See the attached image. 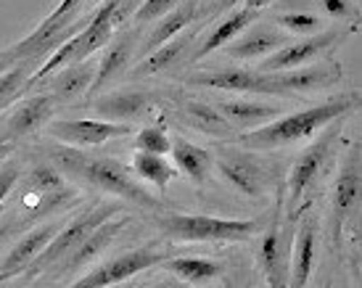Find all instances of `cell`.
I'll return each mask as SVG.
<instances>
[{
    "label": "cell",
    "mask_w": 362,
    "mask_h": 288,
    "mask_svg": "<svg viewBox=\"0 0 362 288\" xmlns=\"http://www.w3.org/2000/svg\"><path fill=\"white\" fill-rule=\"evenodd\" d=\"M122 3H127V0H103L101 6L90 13L88 24H85L77 35H71L66 42H61L59 48L51 53V59L45 61L40 69L32 74L30 82H27V88L42 82L45 77H51L53 71H59L61 67H66V64L90 59L95 50H101L103 45H109L111 38H114L117 24H119L117 11H119Z\"/></svg>",
    "instance_id": "obj_3"
},
{
    "label": "cell",
    "mask_w": 362,
    "mask_h": 288,
    "mask_svg": "<svg viewBox=\"0 0 362 288\" xmlns=\"http://www.w3.org/2000/svg\"><path fill=\"white\" fill-rule=\"evenodd\" d=\"M132 167H135V172H138V178L153 183L159 190H164L167 185H170V180L177 178L175 167L167 164L164 156H159V154H146V151H138V154H135V159H132Z\"/></svg>",
    "instance_id": "obj_30"
},
{
    "label": "cell",
    "mask_w": 362,
    "mask_h": 288,
    "mask_svg": "<svg viewBox=\"0 0 362 288\" xmlns=\"http://www.w3.org/2000/svg\"><path fill=\"white\" fill-rule=\"evenodd\" d=\"M286 35L278 30H272V27H267V30H254L249 32V35H243L241 40H233L228 42V56H233V59H264V56H270L272 50H278L281 45H286Z\"/></svg>",
    "instance_id": "obj_28"
},
{
    "label": "cell",
    "mask_w": 362,
    "mask_h": 288,
    "mask_svg": "<svg viewBox=\"0 0 362 288\" xmlns=\"http://www.w3.org/2000/svg\"><path fill=\"white\" fill-rule=\"evenodd\" d=\"M159 267L170 270L172 275H177L180 280L191 283V286H204L211 283L214 278L222 275V265L214 259H202V257H172L161 259Z\"/></svg>",
    "instance_id": "obj_29"
},
{
    "label": "cell",
    "mask_w": 362,
    "mask_h": 288,
    "mask_svg": "<svg viewBox=\"0 0 362 288\" xmlns=\"http://www.w3.org/2000/svg\"><path fill=\"white\" fill-rule=\"evenodd\" d=\"M193 40H196V30H182L180 35H175L172 40H167L156 50L146 53L141 64L130 71V77H151V74H159V71L170 69V67H177V61L185 56V50L191 48Z\"/></svg>",
    "instance_id": "obj_21"
},
{
    "label": "cell",
    "mask_w": 362,
    "mask_h": 288,
    "mask_svg": "<svg viewBox=\"0 0 362 288\" xmlns=\"http://www.w3.org/2000/svg\"><path fill=\"white\" fill-rule=\"evenodd\" d=\"M132 50H135V27L127 30L122 38H117V42H111L109 50L103 53L101 64H98V69H95V77H93V85H90V96L95 93H101L103 88H109L111 82H117L122 77V71L127 69V64L132 59Z\"/></svg>",
    "instance_id": "obj_20"
},
{
    "label": "cell",
    "mask_w": 362,
    "mask_h": 288,
    "mask_svg": "<svg viewBox=\"0 0 362 288\" xmlns=\"http://www.w3.org/2000/svg\"><path fill=\"white\" fill-rule=\"evenodd\" d=\"M56 233H59V222H45L42 228L30 230L16 246L3 257V262H0V283L8 278H16L19 272H27V267L35 262V257L40 254L42 248H45V243H48Z\"/></svg>",
    "instance_id": "obj_17"
},
{
    "label": "cell",
    "mask_w": 362,
    "mask_h": 288,
    "mask_svg": "<svg viewBox=\"0 0 362 288\" xmlns=\"http://www.w3.org/2000/svg\"><path fill=\"white\" fill-rule=\"evenodd\" d=\"M53 161L59 169L71 172L74 178L85 180V183H90L106 193H114L117 199L130 201V204L143 209H153V212L161 209L159 199L151 196L138 180H132L127 167H122L119 161L106 159V156H88L82 151H74L71 146L53 151Z\"/></svg>",
    "instance_id": "obj_2"
},
{
    "label": "cell",
    "mask_w": 362,
    "mask_h": 288,
    "mask_svg": "<svg viewBox=\"0 0 362 288\" xmlns=\"http://www.w3.org/2000/svg\"><path fill=\"white\" fill-rule=\"evenodd\" d=\"M259 267L272 288L288 286V238H286V228L281 222V204L275 207V217L262 238Z\"/></svg>",
    "instance_id": "obj_14"
},
{
    "label": "cell",
    "mask_w": 362,
    "mask_h": 288,
    "mask_svg": "<svg viewBox=\"0 0 362 288\" xmlns=\"http://www.w3.org/2000/svg\"><path fill=\"white\" fill-rule=\"evenodd\" d=\"M354 106H357V96L354 93L352 96H336V98L325 100V103L293 111V114L278 117V120L267 122L262 127L249 129L246 135H241L238 143H241L243 149H252V151H272V149H281V146H291L296 140L312 138L315 132H320L328 125L339 122Z\"/></svg>",
    "instance_id": "obj_1"
},
{
    "label": "cell",
    "mask_w": 362,
    "mask_h": 288,
    "mask_svg": "<svg viewBox=\"0 0 362 288\" xmlns=\"http://www.w3.org/2000/svg\"><path fill=\"white\" fill-rule=\"evenodd\" d=\"M159 230L180 243H241L259 230L254 219H222L209 214H164Z\"/></svg>",
    "instance_id": "obj_4"
},
{
    "label": "cell",
    "mask_w": 362,
    "mask_h": 288,
    "mask_svg": "<svg viewBox=\"0 0 362 288\" xmlns=\"http://www.w3.org/2000/svg\"><path fill=\"white\" fill-rule=\"evenodd\" d=\"M362 199V164H360V149H352L346 154L344 164L336 172L331 188V236L333 243H341L344 230L349 228V219L360 207Z\"/></svg>",
    "instance_id": "obj_9"
},
{
    "label": "cell",
    "mask_w": 362,
    "mask_h": 288,
    "mask_svg": "<svg viewBox=\"0 0 362 288\" xmlns=\"http://www.w3.org/2000/svg\"><path fill=\"white\" fill-rule=\"evenodd\" d=\"M88 0H61L59 6L45 16V19H51V21H71V19H77V8L80 6H85Z\"/></svg>",
    "instance_id": "obj_38"
},
{
    "label": "cell",
    "mask_w": 362,
    "mask_h": 288,
    "mask_svg": "<svg viewBox=\"0 0 362 288\" xmlns=\"http://www.w3.org/2000/svg\"><path fill=\"white\" fill-rule=\"evenodd\" d=\"M322 6V11L333 16V19H352V21H360V13L354 8L352 0H317Z\"/></svg>",
    "instance_id": "obj_36"
},
{
    "label": "cell",
    "mask_w": 362,
    "mask_h": 288,
    "mask_svg": "<svg viewBox=\"0 0 362 288\" xmlns=\"http://www.w3.org/2000/svg\"><path fill=\"white\" fill-rule=\"evenodd\" d=\"M30 64L32 61H19L16 67H11V69L0 77V111L6 109L8 103H13L19 96H24V85H27L32 77Z\"/></svg>",
    "instance_id": "obj_31"
},
{
    "label": "cell",
    "mask_w": 362,
    "mask_h": 288,
    "mask_svg": "<svg viewBox=\"0 0 362 288\" xmlns=\"http://www.w3.org/2000/svg\"><path fill=\"white\" fill-rule=\"evenodd\" d=\"M196 16H199V3H196V0H182V3H177L170 13H164L161 19H156L159 24L153 27V32L148 35L146 45H143L141 59L146 53L156 50L159 45H164L167 40H172L175 35H180L182 30H188L193 21H196Z\"/></svg>",
    "instance_id": "obj_23"
},
{
    "label": "cell",
    "mask_w": 362,
    "mask_h": 288,
    "mask_svg": "<svg viewBox=\"0 0 362 288\" xmlns=\"http://www.w3.org/2000/svg\"><path fill=\"white\" fill-rule=\"evenodd\" d=\"M95 64L90 61H74V64H66V67H61L59 74L51 80V93L56 96V100H71L82 96V93H88L93 85V77H95Z\"/></svg>",
    "instance_id": "obj_26"
},
{
    "label": "cell",
    "mask_w": 362,
    "mask_h": 288,
    "mask_svg": "<svg viewBox=\"0 0 362 288\" xmlns=\"http://www.w3.org/2000/svg\"><path fill=\"white\" fill-rule=\"evenodd\" d=\"M217 109L222 111L225 120L230 122L233 129H254L272 120H278L283 106L259 98H228V100H220Z\"/></svg>",
    "instance_id": "obj_19"
},
{
    "label": "cell",
    "mask_w": 362,
    "mask_h": 288,
    "mask_svg": "<svg viewBox=\"0 0 362 288\" xmlns=\"http://www.w3.org/2000/svg\"><path fill=\"white\" fill-rule=\"evenodd\" d=\"M153 100H156V96L148 90H114V93H106V96L93 100V109L98 114V120L130 125V122L146 120L151 114Z\"/></svg>",
    "instance_id": "obj_15"
},
{
    "label": "cell",
    "mask_w": 362,
    "mask_h": 288,
    "mask_svg": "<svg viewBox=\"0 0 362 288\" xmlns=\"http://www.w3.org/2000/svg\"><path fill=\"white\" fill-rule=\"evenodd\" d=\"M180 120L196 132H206V135H214V138H230L233 135V125L222 117V111L204 103V100H182Z\"/></svg>",
    "instance_id": "obj_25"
},
{
    "label": "cell",
    "mask_w": 362,
    "mask_h": 288,
    "mask_svg": "<svg viewBox=\"0 0 362 288\" xmlns=\"http://www.w3.org/2000/svg\"><path fill=\"white\" fill-rule=\"evenodd\" d=\"M172 159L175 164L182 169V175L196 183V185H204L206 180H209V172H211V154L202 146H196L191 140L185 138H175L172 140Z\"/></svg>",
    "instance_id": "obj_27"
},
{
    "label": "cell",
    "mask_w": 362,
    "mask_h": 288,
    "mask_svg": "<svg viewBox=\"0 0 362 288\" xmlns=\"http://www.w3.org/2000/svg\"><path fill=\"white\" fill-rule=\"evenodd\" d=\"M262 71L259 69H214L199 71L188 77V85L211 90H228V93H259Z\"/></svg>",
    "instance_id": "obj_22"
},
{
    "label": "cell",
    "mask_w": 362,
    "mask_h": 288,
    "mask_svg": "<svg viewBox=\"0 0 362 288\" xmlns=\"http://www.w3.org/2000/svg\"><path fill=\"white\" fill-rule=\"evenodd\" d=\"M8 230H11V225H0V241H3V236H6Z\"/></svg>",
    "instance_id": "obj_41"
},
{
    "label": "cell",
    "mask_w": 362,
    "mask_h": 288,
    "mask_svg": "<svg viewBox=\"0 0 362 288\" xmlns=\"http://www.w3.org/2000/svg\"><path fill=\"white\" fill-rule=\"evenodd\" d=\"M233 3H235V0H222V3H220V8H228V6H233Z\"/></svg>",
    "instance_id": "obj_42"
},
{
    "label": "cell",
    "mask_w": 362,
    "mask_h": 288,
    "mask_svg": "<svg viewBox=\"0 0 362 288\" xmlns=\"http://www.w3.org/2000/svg\"><path fill=\"white\" fill-rule=\"evenodd\" d=\"M259 19V11H252L246 8V6H241L238 11H233L230 16L225 21H220L214 30L209 32V38L204 40V45L196 53L191 56V61H202L206 59L209 53H214V50H220L222 45H228V42H233L238 35H243V32L252 27L254 21Z\"/></svg>",
    "instance_id": "obj_24"
},
{
    "label": "cell",
    "mask_w": 362,
    "mask_h": 288,
    "mask_svg": "<svg viewBox=\"0 0 362 288\" xmlns=\"http://www.w3.org/2000/svg\"><path fill=\"white\" fill-rule=\"evenodd\" d=\"M16 180H19V164L16 161H8V164L0 167V204L8 199V193L16 185Z\"/></svg>",
    "instance_id": "obj_37"
},
{
    "label": "cell",
    "mask_w": 362,
    "mask_h": 288,
    "mask_svg": "<svg viewBox=\"0 0 362 288\" xmlns=\"http://www.w3.org/2000/svg\"><path fill=\"white\" fill-rule=\"evenodd\" d=\"M48 132L64 146L82 149V146H103L114 138H127L135 132V127L127 122L109 120H59L48 125Z\"/></svg>",
    "instance_id": "obj_10"
},
{
    "label": "cell",
    "mask_w": 362,
    "mask_h": 288,
    "mask_svg": "<svg viewBox=\"0 0 362 288\" xmlns=\"http://www.w3.org/2000/svg\"><path fill=\"white\" fill-rule=\"evenodd\" d=\"M27 183H30L32 190H40V196H51V193L66 190V183H64L61 172L53 167V164H40V167H35Z\"/></svg>",
    "instance_id": "obj_33"
},
{
    "label": "cell",
    "mask_w": 362,
    "mask_h": 288,
    "mask_svg": "<svg viewBox=\"0 0 362 288\" xmlns=\"http://www.w3.org/2000/svg\"><path fill=\"white\" fill-rule=\"evenodd\" d=\"M336 138H339V127L333 122L331 129L317 143H312L307 151H302L299 159L293 161L291 175L286 180V196H288V214H291V219L296 217L304 196L320 183L322 172H325L328 161H331L333 149H336Z\"/></svg>",
    "instance_id": "obj_6"
},
{
    "label": "cell",
    "mask_w": 362,
    "mask_h": 288,
    "mask_svg": "<svg viewBox=\"0 0 362 288\" xmlns=\"http://www.w3.org/2000/svg\"><path fill=\"white\" fill-rule=\"evenodd\" d=\"M56 103L59 100H56L53 93H37V96H30L27 100H21L8 117V122L3 125V129H0V146H8L13 140L27 138L35 129H40L42 125H48V120L56 111Z\"/></svg>",
    "instance_id": "obj_13"
},
{
    "label": "cell",
    "mask_w": 362,
    "mask_h": 288,
    "mask_svg": "<svg viewBox=\"0 0 362 288\" xmlns=\"http://www.w3.org/2000/svg\"><path fill=\"white\" fill-rule=\"evenodd\" d=\"M119 212L117 204H103V207H93L88 212H82L80 217H74L66 228H59V233L53 236L45 248L35 257L30 267H27V278H37L40 272H48L53 265H59L64 257H69L74 248L80 246L82 241L90 236L93 230L98 228L101 222H106L109 217H114Z\"/></svg>",
    "instance_id": "obj_5"
},
{
    "label": "cell",
    "mask_w": 362,
    "mask_h": 288,
    "mask_svg": "<svg viewBox=\"0 0 362 288\" xmlns=\"http://www.w3.org/2000/svg\"><path fill=\"white\" fill-rule=\"evenodd\" d=\"M344 77L336 61H320L315 67H296L283 71H262L257 96H291V93H317L322 88L339 85Z\"/></svg>",
    "instance_id": "obj_7"
},
{
    "label": "cell",
    "mask_w": 362,
    "mask_h": 288,
    "mask_svg": "<svg viewBox=\"0 0 362 288\" xmlns=\"http://www.w3.org/2000/svg\"><path fill=\"white\" fill-rule=\"evenodd\" d=\"M315 251H317V217L302 219V225L293 236V251L291 262H288V286L304 288L315 267Z\"/></svg>",
    "instance_id": "obj_18"
},
{
    "label": "cell",
    "mask_w": 362,
    "mask_h": 288,
    "mask_svg": "<svg viewBox=\"0 0 362 288\" xmlns=\"http://www.w3.org/2000/svg\"><path fill=\"white\" fill-rule=\"evenodd\" d=\"M135 149L146 151V154H159V156H167L172 149V138L167 135V129L161 125H151V127H143L135 138Z\"/></svg>",
    "instance_id": "obj_34"
},
{
    "label": "cell",
    "mask_w": 362,
    "mask_h": 288,
    "mask_svg": "<svg viewBox=\"0 0 362 288\" xmlns=\"http://www.w3.org/2000/svg\"><path fill=\"white\" fill-rule=\"evenodd\" d=\"M11 67H16V64H11V61L3 56V50H0V77H3V74L11 69Z\"/></svg>",
    "instance_id": "obj_40"
},
{
    "label": "cell",
    "mask_w": 362,
    "mask_h": 288,
    "mask_svg": "<svg viewBox=\"0 0 362 288\" xmlns=\"http://www.w3.org/2000/svg\"><path fill=\"white\" fill-rule=\"evenodd\" d=\"M211 164L220 169V175L233 188L249 199H259L270 188L267 164L252 149H243V146L241 149H230V146L217 149V154L211 156Z\"/></svg>",
    "instance_id": "obj_8"
},
{
    "label": "cell",
    "mask_w": 362,
    "mask_h": 288,
    "mask_svg": "<svg viewBox=\"0 0 362 288\" xmlns=\"http://www.w3.org/2000/svg\"><path fill=\"white\" fill-rule=\"evenodd\" d=\"M241 3H243V6H246V8L259 11V13H262V11H264V8H267V6H270L272 0H241Z\"/></svg>",
    "instance_id": "obj_39"
},
{
    "label": "cell",
    "mask_w": 362,
    "mask_h": 288,
    "mask_svg": "<svg viewBox=\"0 0 362 288\" xmlns=\"http://www.w3.org/2000/svg\"><path fill=\"white\" fill-rule=\"evenodd\" d=\"M164 254L156 251V248H132V251H124L119 257L103 262L101 267H95L93 272H88L82 280H77L74 286L77 288H106V286H117V283H124L127 278L138 275L143 270H151L156 265H161Z\"/></svg>",
    "instance_id": "obj_11"
},
{
    "label": "cell",
    "mask_w": 362,
    "mask_h": 288,
    "mask_svg": "<svg viewBox=\"0 0 362 288\" xmlns=\"http://www.w3.org/2000/svg\"><path fill=\"white\" fill-rule=\"evenodd\" d=\"M278 24H281L286 32H296V35H317V32H322L328 24H325V19H320V16H315V13H307V11H291V13H281L278 16Z\"/></svg>",
    "instance_id": "obj_32"
},
{
    "label": "cell",
    "mask_w": 362,
    "mask_h": 288,
    "mask_svg": "<svg viewBox=\"0 0 362 288\" xmlns=\"http://www.w3.org/2000/svg\"><path fill=\"white\" fill-rule=\"evenodd\" d=\"M127 222H130V217H119V219L109 217L106 222H101V225L93 230L88 238L82 241L80 246L71 251L69 257H64L59 265H53L51 278L53 275H59V278L61 275H71V272H77L82 265H88V262H93L95 257H101L103 251H106V246L119 236L122 228H124Z\"/></svg>",
    "instance_id": "obj_16"
},
{
    "label": "cell",
    "mask_w": 362,
    "mask_h": 288,
    "mask_svg": "<svg viewBox=\"0 0 362 288\" xmlns=\"http://www.w3.org/2000/svg\"><path fill=\"white\" fill-rule=\"evenodd\" d=\"M177 3H182V0H143V6L135 11L132 27H135V30H141L143 24L161 19V16H164V13H170V11L175 8Z\"/></svg>",
    "instance_id": "obj_35"
},
{
    "label": "cell",
    "mask_w": 362,
    "mask_h": 288,
    "mask_svg": "<svg viewBox=\"0 0 362 288\" xmlns=\"http://www.w3.org/2000/svg\"><path fill=\"white\" fill-rule=\"evenodd\" d=\"M339 32L336 30H322L317 35H307L304 40L296 42H286L278 50H272L270 56L257 64L259 71H283V69H296V67H304L307 61L317 59L320 53L331 50L336 42H339Z\"/></svg>",
    "instance_id": "obj_12"
}]
</instances>
